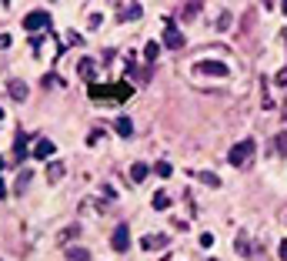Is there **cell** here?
I'll return each instance as SVG.
<instances>
[{"mask_svg": "<svg viewBox=\"0 0 287 261\" xmlns=\"http://www.w3.org/2000/svg\"><path fill=\"white\" fill-rule=\"evenodd\" d=\"M147 174H150V168H147V164H141V161H137V164H131V181H134V184H141Z\"/></svg>", "mask_w": 287, "mask_h": 261, "instance_id": "obj_15", "label": "cell"}, {"mask_svg": "<svg viewBox=\"0 0 287 261\" xmlns=\"http://www.w3.org/2000/svg\"><path fill=\"white\" fill-rule=\"evenodd\" d=\"M0 198H7V188H3V181H0Z\"/></svg>", "mask_w": 287, "mask_h": 261, "instance_id": "obj_30", "label": "cell"}, {"mask_svg": "<svg viewBox=\"0 0 287 261\" xmlns=\"http://www.w3.org/2000/svg\"><path fill=\"white\" fill-rule=\"evenodd\" d=\"M200 10H204L200 3H187V7H180V20H194Z\"/></svg>", "mask_w": 287, "mask_h": 261, "instance_id": "obj_19", "label": "cell"}, {"mask_svg": "<svg viewBox=\"0 0 287 261\" xmlns=\"http://www.w3.org/2000/svg\"><path fill=\"white\" fill-rule=\"evenodd\" d=\"M254 151H257V144L254 141H251V137H244L241 144H234L231 148V154H227V161H231L234 168H251V164H254Z\"/></svg>", "mask_w": 287, "mask_h": 261, "instance_id": "obj_1", "label": "cell"}, {"mask_svg": "<svg viewBox=\"0 0 287 261\" xmlns=\"http://www.w3.org/2000/svg\"><path fill=\"white\" fill-rule=\"evenodd\" d=\"M190 70H194V74H210V77H227V74H231V67L221 64V60H197Z\"/></svg>", "mask_w": 287, "mask_h": 261, "instance_id": "obj_5", "label": "cell"}, {"mask_svg": "<svg viewBox=\"0 0 287 261\" xmlns=\"http://www.w3.org/2000/svg\"><path fill=\"white\" fill-rule=\"evenodd\" d=\"M0 171H3V158H0Z\"/></svg>", "mask_w": 287, "mask_h": 261, "instance_id": "obj_32", "label": "cell"}, {"mask_svg": "<svg viewBox=\"0 0 287 261\" xmlns=\"http://www.w3.org/2000/svg\"><path fill=\"white\" fill-rule=\"evenodd\" d=\"M167 245V235H147V238L141 241V248H147V251H154V248H164Z\"/></svg>", "mask_w": 287, "mask_h": 261, "instance_id": "obj_12", "label": "cell"}, {"mask_svg": "<svg viewBox=\"0 0 287 261\" xmlns=\"http://www.w3.org/2000/svg\"><path fill=\"white\" fill-rule=\"evenodd\" d=\"M277 84H281V87H287V70H281V74H277Z\"/></svg>", "mask_w": 287, "mask_h": 261, "instance_id": "obj_28", "label": "cell"}, {"mask_svg": "<svg viewBox=\"0 0 287 261\" xmlns=\"http://www.w3.org/2000/svg\"><path fill=\"white\" fill-rule=\"evenodd\" d=\"M154 208H157V211H167V208H170V194H167V191H157V194H154Z\"/></svg>", "mask_w": 287, "mask_h": 261, "instance_id": "obj_22", "label": "cell"}, {"mask_svg": "<svg viewBox=\"0 0 287 261\" xmlns=\"http://www.w3.org/2000/svg\"><path fill=\"white\" fill-rule=\"evenodd\" d=\"M54 141H47V137H40V141H37V148H33L30 151V154H33V158H40V161H50V154H54Z\"/></svg>", "mask_w": 287, "mask_h": 261, "instance_id": "obj_8", "label": "cell"}, {"mask_svg": "<svg viewBox=\"0 0 287 261\" xmlns=\"http://www.w3.org/2000/svg\"><path fill=\"white\" fill-rule=\"evenodd\" d=\"M157 54H160V44H157V40H150V44L144 47V60H147V67H154Z\"/></svg>", "mask_w": 287, "mask_h": 261, "instance_id": "obj_16", "label": "cell"}, {"mask_svg": "<svg viewBox=\"0 0 287 261\" xmlns=\"http://www.w3.org/2000/svg\"><path fill=\"white\" fill-rule=\"evenodd\" d=\"M0 117H3V111H0Z\"/></svg>", "mask_w": 287, "mask_h": 261, "instance_id": "obj_33", "label": "cell"}, {"mask_svg": "<svg viewBox=\"0 0 287 261\" xmlns=\"http://www.w3.org/2000/svg\"><path fill=\"white\" fill-rule=\"evenodd\" d=\"M64 261H90V251L87 248H67Z\"/></svg>", "mask_w": 287, "mask_h": 261, "instance_id": "obj_17", "label": "cell"}, {"mask_svg": "<svg viewBox=\"0 0 287 261\" xmlns=\"http://www.w3.org/2000/svg\"><path fill=\"white\" fill-rule=\"evenodd\" d=\"M114 131H117L121 137H131L134 134V121L131 117H117V121H114Z\"/></svg>", "mask_w": 287, "mask_h": 261, "instance_id": "obj_13", "label": "cell"}, {"mask_svg": "<svg viewBox=\"0 0 287 261\" xmlns=\"http://www.w3.org/2000/svg\"><path fill=\"white\" fill-rule=\"evenodd\" d=\"M27 184H30V171H20V174H17V191H23Z\"/></svg>", "mask_w": 287, "mask_h": 261, "instance_id": "obj_24", "label": "cell"}, {"mask_svg": "<svg viewBox=\"0 0 287 261\" xmlns=\"http://www.w3.org/2000/svg\"><path fill=\"white\" fill-rule=\"evenodd\" d=\"M234 248L241 251L244 258H251V245H247V235H244V231H241V235H237V241H234Z\"/></svg>", "mask_w": 287, "mask_h": 261, "instance_id": "obj_23", "label": "cell"}, {"mask_svg": "<svg viewBox=\"0 0 287 261\" xmlns=\"http://www.w3.org/2000/svg\"><path fill=\"white\" fill-rule=\"evenodd\" d=\"M90 97H94V101H100V97L127 101V97H131V87H127V84H107V87H97V84H94V87H90Z\"/></svg>", "mask_w": 287, "mask_h": 261, "instance_id": "obj_2", "label": "cell"}, {"mask_svg": "<svg viewBox=\"0 0 287 261\" xmlns=\"http://www.w3.org/2000/svg\"><path fill=\"white\" fill-rule=\"evenodd\" d=\"M274 144H277V151H287V134H277Z\"/></svg>", "mask_w": 287, "mask_h": 261, "instance_id": "obj_25", "label": "cell"}, {"mask_svg": "<svg viewBox=\"0 0 287 261\" xmlns=\"http://www.w3.org/2000/svg\"><path fill=\"white\" fill-rule=\"evenodd\" d=\"M23 30L27 34H37V30H50V13L47 10H33L23 17Z\"/></svg>", "mask_w": 287, "mask_h": 261, "instance_id": "obj_3", "label": "cell"}, {"mask_svg": "<svg viewBox=\"0 0 287 261\" xmlns=\"http://www.w3.org/2000/svg\"><path fill=\"white\" fill-rule=\"evenodd\" d=\"M7 94H10L13 101H27V94H30V87H27V84H23L20 77H13L10 84H7Z\"/></svg>", "mask_w": 287, "mask_h": 261, "instance_id": "obj_7", "label": "cell"}, {"mask_svg": "<svg viewBox=\"0 0 287 261\" xmlns=\"http://www.w3.org/2000/svg\"><path fill=\"white\" fill-rule=\"evenodd\" d=\"M281 258H287V241H284V245H281Z\"/></svg>", "mask_w": 287, "mask_h": 261, "instance_id": "obj_29", "label": "cell"}, {"mask_svg": "<svg viewBox=\"0 0 287 261\" xmlns=\"http://www.w3.org/2000/svg\"><path fill=\"white\" fill-rule=\"evenodd\" d=\"M157 174H160V178H167V174H170V164H167V161H160V164H157Z\"/></svg>", "mask_w": 287, "mask_h": 261, "instance_id": "obj_26", "label": "cell"}, {"mask_svg": "<svg viewBox=\"0 0 287 261\" xmlns=\"http://www.w3.org/2000/svg\"><path fill=\"white\" fill-rule=\"evenodd\" d=\"M77 74H80L84 80H94V77H97V64H94L90 57H84V60L77 64Z\"/></svg>", "mask_w": 287, "mask_h": 261, "instance_id": "obj_9", "label": "cell"}, {"mask_svg": "<svg viewBox=\"0 0 287 261\" xmlns=\"http://www.w3.org/2000/svg\"><path fill=\"white\" fill-rule=\"evenodd\" d=\"M10 47V34H0V50H7Z\"/></svg>", "mask_w": 287, "mask_h": 261, "instance_id": "obj_27", "label": "cell"}, {"mask_svg": "<svg viewBox=\"0 0 287 261\" xmlns=\"http://www.w3.org/2000/svg\"><path fill=\"white\" fill-rule=\"evenodd\" d=\"M77 235H80V228H77V225H67L64 231L57 235V245H70V241L77 238Z\"/></svg>", "mask_w": 287, "mask_h": 261, "instance_id": "obj_14", "label": "cell"}, {"mask_svg": "<svg viewBox=\"0 0 287 261\" xmlns=\"http://www.w3.org/2000/svg\"><path fill=\"white\" fill-rule=\"evenodd\" d=\"M64 161H47V181L54 184V181H60V178H64Z\"/></svg>", "mask_w": 287, "mask_h": 261, "instance_id": "obj_10", "label": "cell"}, {"mask_svg": "<svg viewBox=\"0 0 287 261\" xmlns=\"http://www.w3.org/2000/svg\"><path fill=\"white\" fill-rule=\"evenodd\" d=\"M197 178H200V184H207V188H221V178H217L214 171H200Z\"/></svg>", "mask_w": 287, "mask_h": 261, "instance_id": "obj_18", "label": "cell"}, {"mask_svg": "<svg viewBox=\"0 0 287 261\" xmlns=\"http://www.w3.org/2000/svg\"><path fill=\"white\" fill-rule=\"evenodd\" d=\"M214 27H217V30H231V27H234V13H227V10H224L221 17L214 20Z\"/></svg>", "mask_w": 287, "mask_h": 261, "instance_id": "obj_21", "label": "cell"}, {"mask_svg": "<svg viewBox=\"0 0 287 261\" xmlns=\"http://www.w3.org/2000/svg\"><path fill=\"white\" fill-rule=\"evenodd\" d=\"M160 44H167L170 50H180V47L187 44V40H184V34L174 27V17H164V40H160Z\"/></svg>", "mask_w": 287, "mask_h": 261, "instance_id": "obj_4", "label": "cell"}, {"mask_svg": "<svg viewBox=\"0 0 287 261\" xmlns=\"http://www.w3.org/2000/svg\"><path fill=\"white\" fill-rule=\"evenodd\" d=\"M13 154H17V161H23V154H30V151H27V134H23V131H17V137H13Z\"/></svg>", "mask_w": 287, "mask_h": 261, "instance_id": "obj_11", "label": "cell"}, {"mask_svg": "<svg viewBox=\"0 0 287 261\" xmlns=\"http://www.w3.org/2000/svg\"><path fill=\"white\" fill-rule=\"evenodd\" d=\"M284 121H287V104H284Z\"/></svg>", "mask_w": 287, "mask_h": 261, "instance_id": "obj_31", "label": "cell"}, {"mask_svg": "<svg viewBox=\"0 0 287 261\" xmlns=\"http://www.w3.org/2000/svg\"><path fill=\"white\" fill-rule=\"evenodd\" d=\"M111 248L114 251H127V248H131V231H127V225H121L111 235Z\"/></svg>", "mask_w": 287, "mask_h": 261, "instance_id": "obj_6", "label": "cell"}, {"mask_svg": "<svg viewBox=\"0 0 287 261\" xmlns=\"http://www.w3.org/2000/svg\"><path fill=\"white\" fill-rule=\"evenodd\" d=\"M141 17V3H131V7H121V20H137Z\"/></svg>", "mask_w": 287, "mask_h": 261, "instance_id": "obj_20", "label": "cell"}]
</instances>
